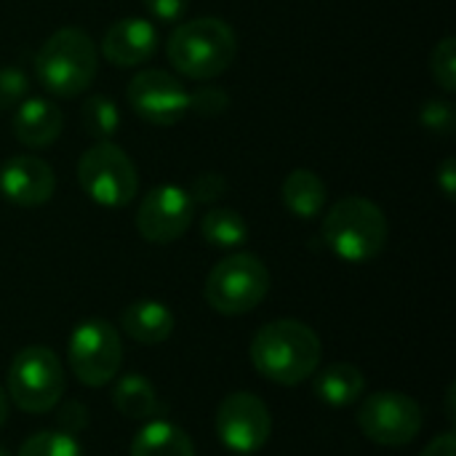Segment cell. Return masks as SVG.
<instances>
[{"instance_id":"cell-1","label":"cell","mask_w":456,"mask_h":456,"mask_svg":"<svg viewBox=\"0 0 456 456\" xmlns=\"http://www.w3.org/2000/svg\"><path fill=\"white\" fill-rule=\"evenodd\" d=\"M248 355L256 374H262L275 385L294 387L307 382L318 371L323 358V345L307 323L294 318H281L262 326L254 334Z\"/></svg>"},{"instance_id":"cell-32","label":"cell","mask_w":456,"mask_h":456,"mask_svg":"<svg viewBox=\"0 0 456 456\" xmlns=\"http://www.w3.org/2000/svg\"><path fill=\"white\" fill-rule=\"evenodd\" d=\"M5 419H8V393L0 387V428L5 425Z\"/></svg>"},{"instance_id":"cell-31","label":"cell","mask_w":456,"mask_h":456,"mask_svg":"<svg viewBox=\"0 0 456 456\" xmlns=\"http://www.w3.org/2000/svg\"><path fill=\"white\" fill-rule=\"evenodd\" d=\"M419 456H456V436L444 433V436L433 438Z\"/></svg>"},{"instance_id":"cell-10","label":"cell","mask_w":456,"mask_h":456,"mask_svg":"<svg viewBox=\"0 0 456 456\" xmlns=\"http://www.w3.org/2000/svg\"><path fill=\"white\" fill-rule=\"evenodd\" d=\"M273 433L267 403L254 393H230L216 409V438L232 454L259 452Z\"/></svg>"},{"instance_id":"cell-5","label":"cell","mask_w":456,"mask_h":456,"mask_svg":"<svg viewBox=\"0 0 456 456\" xmlns=\"http://www.w3.org/2000/svg\"><path fill=\"white\" fill-rule=\"evenodd\" d=\"M270 294L267 265L246 251L230 254L216 262L203 283L206 305L219 315H246L256 310Z\"/></svg>"},{"instance_id":"cell-19","label":"cell","mask_w":456,"mask_h":456,"mask_svg":"<svg viewBox=\"0 0 456 456\" xmlns=\"http://www.w3.org/2000/svg\"><path fill=\"white\" fill-rule=\"evenodd\" d=\"M131 456H195V444L182 428L158 419L134 436Z\"/></svg>"},{"instance_id":"cell-2","label":"cell","mask_w":456,"mask_h":456,"mask_svg":"<svg viewBox=\"0 0 456 456\" xmlns=\"http://www.w3.org/2000/svg\"><path fill=\"white\" fill-rule=\"evenodd\" d=\"M168 61L190 80H211L230 69L238 56V37L224 19L203 16L179 24L166 43Z\"/></svg>"},{"instance_id":"cell-18","label":"cell","mask_w":456,"mask_h":456,"mask_svg":"<svg viewBox=\"0 0 456 456\" xmlns=\"http://www.w3.org/2000/svg\"><path fill=\"white\" fill-rule=\"evenodd\" d=\"M281 195H283V206L299 219H315L318 214H323L329 200V190L323 179L310 168H294L286 176Z\"/></svg>"},{"instance_id":"cell-17","label":"cell","mask_w":456,"mask_h":456,"mask_svg":"<svg viewBox=\"0 0 456 456\" xmlns=\"http://www.w3.org/2000/svg\"><path fill=\"white\" fill-rule=\"evenodd\" d=\"M366 390V377L353 363H331L313 374V393L331 409L353 406Z\"/></svg>"},{"instance_id":"cell-8","label":"cell","mask_w":456,"mask_h":456,"mask_svg":"<svg viewBox=\"0 0 456 456\" xmlns=\"http://www.w3.org/2000/svg\"><path fill=\"white\" fill-rule=\"evenodd\" d=\"M67 361L72 377L86 387L110 385L123 363V345L112 323L88 318L75 326L67 342Z\"/></svg>"},{"instance_id":"cell-9","label":"cell","mask_w":456,"mask_h":456,"mask_svg":"<svg viewBox=\"0 0 456 456\" xmlns=\"http://www.w3.org/2000/svg\"><path fill=\"white\" fill-rule=\"evenodd\" d=\"M422 406L398 390H379L358 409L361 433L379 446H406L422 430Z\"/></svg>"},{"instance_id":"cell-3","label":"cell","mask_w":456,"mask_h":456,"mask_svg":"<svg viewBox=\"0 0 456 456\" xmlns=\"http://www.w3.org/2000/svg\"><path fill=\"white\" fill-rule=\"evenodd\" d=\"M321 232L331 254L361 265L377 259L385 251L390 227L385 211L374 200L350 195L329 208Z\"/></svg>"},{"instance_id":"cell-21","label":"cell","mask_w":456,"mask_h":456,"mask_svg":"<svg viewBox=\"0 0 456 456\" xmlns=\"http://www.w3.org/2000/svg\"><path fill=\"white\" fill-rule=\"evenodd\" d=\"M200 235L214 248H238L248 240V224L235 208H211L200 219Z\"/></svg>"},{"instance_id":"cell-6","label":"cell","mask_w":456,"mask_h":456,"mask_svg":"<svg viewBox=\"0 0 456 456\" xmlns=\"http://www.w3.org/2000/svg\"><path fill=\"white\" fill-rule=\"evenodd\" d=\"M67 374L51 347L29 345L8 366V398L24 414H48L64 395Z\"/></svg>"},{"instance_id":"cell-30","label":"cell","mask_w":456,"mask_h":456,"mask_svg":"<svg viewBox=\"0 0 456 456\" xmlns=\"http://www.w3.org/2000/svg\"><path fill=\"white\" fill-rule=\"evenodd\" d=\"M436 179H438V187L444 190V195H446L449 200H454V190H456V160L454 158H446V160L441 163V168H438Z\"/></svg>"},{"instance_id":"cell-25","label":"cell","mask_w":456,"mask_h":456,"mask_svg":"<svg viewBox=\"0 0 456 456\" xmlns=\"http://www.w3.org/2000/svg\"><path fill=\"white\" fill-rule=\"evenodd\" d=\"M419 120L430 134L452 136L456 128V110L446 99H428L419 110Z\"/></svg>"},{"instance_id":"cell-13","label":"cell","mask_w":456,"mask_h":456,"mask_svg":"<svg viewBox=\"0 0 456 456\" xmlns=\"http://www.w3.org/2000/svg\"><path fill=\"white\" fill-rule=\"evenodd\" d=\"M53 168L37 155H13L0 166V192L21 208H37L53 198Z\"/></svg>"},{"instance_id":"cell-22","label":"cell","mask_w":456,"mask_h":456,"mask_svg":"<svg viewBox=\"0 0 456 456\" xmlns=\"http://www.w3.org/2000/svg\"><path fill=\"white\" fill-rule=\"evenodd\" d=\"M80 123H83L86 134H91V136L107 142V139L118 131V126H120L118 104H115L112 99L102 96V94H94V96H88V99L83 102V107H80Z\"/></svg>"},{"instance_id":"cell-33","label":"cell","mask_w":456,"mask_h":456,"mask_svg":"<svg viewBox=\"0 0 456 456\" xmlns=\"http://www.w3.org/2000/svg\"><path fill=\"white\" fill-rule=\"evenodd\" d=\"M0 456H8V452H5V449H3V446H0Z\"/></svg>"},{"instance_id":"cell-28","label":"cell","mask_w":456,"mask_h":456,"mask_svg":"<svg viewBox=\"0 0 456 456\" xmlns=\"http://www.w3.org/2000/svg\"><path fill=\"white\" fill-rule=\"evenodd\" d=\"M224 192H227V179H224L222 174H216V171H206V174H200V176L192 182L190 198H192V203L198 206V203H214V200H219Z\"/></svg>"},{"instance_id":"cell-11","label":"cell","mask_w":456,"mask_h":456,"mask_svg":"<svg viewBox=\"0 0 456 456\" xmlns=\"http://www.w3.org/2000/svg\"><path fill=\"white\" fill-rule=\"evenodd\" d=\"M195 219V203L187 190L176 184L152 187L136 208V230L147 243L179 240Z\"/></svg>"},{"instance_id":"cell-29","label":"cell","mask_w":456,"mask_h":456,"mask_svg":"<svg viewBox=\"0 0 456 456\" xmlns=\"http://www.w3.org/2000/svg\"><path fill=\"white\" fill-rule=\"evenodd\" d=\"M144 8L158 21H179L187 11V0H144Z\"/></svg>"},{"instance_id":"cell-24","label":"cell","mask_w":456,"mask_h":456,"mask_svg":"<svg viewBox=\"0 0 456 456\" xmlns=\"http://www.w3.org/2000/svg\"><path fill=\"white\" fill-rule=\"evenodd\" d=\"M430 72L444 91L456 88V40L452 35L441 37L430 56Z\"/></svg>"},{"instance_id":"cell-4","label":"cell","mask_w":456,"mask_h":456,"mask_svg":"<svg viewBox=\"0 0 456 456\" xmlns=\"http://www.w3.org/2000/svg\"><path fill=\"white\" fill-rule=\"evenodd\" d=\"M96 45L80 27L56 29L35 53V75L40 86L56 96H77L96 77Z\"/></svg>"},{"instance_id":"cell-7","label":"cell","mask_w":456,"mask_h":456,"mask_svg":"<svg viewBox=\"0 0 456 456\" xmlns=\"http://www.w3.org/2000/svg\"><path fill=\"white\" fill-rule=\"evenodd\" d=\"M77 179L83 192L104 206V208H123L136 198L139 174L134 160L126 155L123 147L107 142L91 144L77 160Z\"/></svg>"},{"instance_id":"cell-12","label":"cell","mask_w":456,"mask_h":456,"mask_svg":"<svg viewBox=\"0 0 456 456\" xmlns=\"http://www.w3.org/2000/svg\"><path fill=\"white\" fill-rule=\"evenodd\" d=\"M128 104L152 126H174L187 115L190 91L166 69H139L128 83Z\"/></svg>"},{"instance_id":"cell-27","label":"cell","mask_w":456,"mask_h":456,"mask_svg":"<svg viewBox=\"0 0 456 456\" xmlns=\"http://www.w3.org/2000/svg\"><path fill=\"white\" fill-rule=\"evenodd\" d=\"M227 107H230V96L222 88L200 86L198 91L190 94L187 112H195V115H203V118H214V115H222Z\"/></svg>"},{"instance_id":"cell-16","label":"cell","mask_w":456,"mask_h":456,"mask_svg":"<svg viewBox=\"0 0 456 456\" xmlns=\"http://www.w3.org/2000/svg\"><path fill=\"white\" fill-rule=\"evenodd\" d=\"M120 326H123V331L134 342L147 345V347H155V345H163L174 334L176 318H174V313L163 302L139 299V302H134V305H128L123 310Z\"/></svg>"},{"instance_id":"cell-14","label":"cell","mask_w":456,"mask_h":456,"mask_svg":"<svg viewBox=\"0 0 456 456\" xmlns=\"http://www.w3.org/2000/svg\"><path fill=\"white\" fill-rule=\"evenodd\" d=\"M158 51V29L150 19L126 16L115 21L102 40V53L115 67H136L144 64Z\"/></svg>"},{"instance_id":"cell-26","label":"cell","mask_w":456,"mask_h":456,"mask_svg":"<svg viewBox=\"0 0 456 456\" xmlns=\"http://www.w3.org/2000/svg\"><path fill=\"white\" fill-rule=\"evenodd\" d=\"M27 91H29V80L21 67L13 64L0 67V110L21 104L27 99Z\"/></svg>"},{"instance_id":"cell-15","label":"cell","mask_w":456,"mask_h":456,"mask_svg":"<svg viewBox=\"0 0 456 456\" xmlns=\"http://www.w3.org/2000/svg\"><path fill=\"white\" fill-rule=\"evenodd\" d=\"M61 128H64V115L53 102H48L43 96H27L21 104H16L13 136L24 147H29V150L48 147L61 136Z\"/></svg>"},{"instance_id":"cell-20","label":"cell","mask_w":456,"mask_h":456,"mask_svg":"<svg viewBox=\"0 0 456 456\" xmlns=\"http://www.w3.org/2000/svg\"><path fill=\"white\" fill-rule=\"evenodd\" d=\"M112 406L126 419H150L158 409V393L142 374H123L112 387Z\"/></svg>"},{"instance_id":"cell-23","label":"cell","mask_w":456,"mask_h":456,"mask_svg":"<svg viewBox=\"0 0 456 456\" xmlns=\"http://www.w3.org/2000/svg\"><path fill=\"white\" fill-rule=\"evenodd\" d=\"M19 456H83V449L64 430H40L21 444Z\"/></svg>"}]
</instances>
